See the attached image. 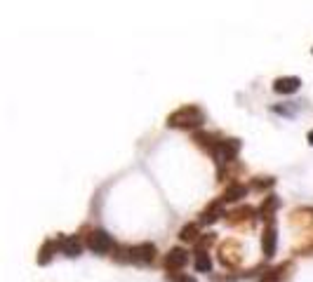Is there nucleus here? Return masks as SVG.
I'll list each match as a JSON object with an SVG mask.
<instances>
[{"mask_svg":"<svg viewBox=\"0 0 313 282\" xmlns=\"http://www.w3.org/2000/svg\"><path fill=\"white\" fill-rule=\"evenodd\" d=\"M205 123V113L198 106H184V108L174 110L172 116L167 118V125L170 127H181V129H193L200 127Z\"/></svg>","mask_w":313,"mask_h":282,"instance_id":"obj_1","label":"nucleus"},{"mask_svg":"<svg viewBox=\"0 0 313 282\" xmlns=\"http://www.w3.org/2000/svg\"><path fill=\"white\" fill-rule=\"evenodd\" d=\"M87 247L97 254H106V251L113 249V240L106 231H92V233L87 235Z\"/></svg>","mask_w":313,"mask_h":282,"instance_id":"obj_2","label":"nucleus"},{"mask_svg":"<svg viewBox=\"0 0 313 282\" xmlns=\"http://www.w3.org/2000/svg\"><path fill=\"white\" fill-rule=\"evenodd\" d=\"M217 160L219 162H233L236 155L240 153V141L238 139H226V141H219L217 146Z\"/></svg>","mask_w":313,"mask_h":282,"instance_id":"obj_3","label":"nucleus"},{"mask_svg":"<svg viewBox=\"0 0 313 282\" xmlns=\"http://www.w3.org/2000/svg\"><path fill=\"white\" fill-rule=\"evenodd\" d=\"M155 257V247L151 242H141V245L129 247V261H137V264H151Z\"/></svg>","mask_w":313,"mask_h":282,"instance_id":"obj_4","label":"nucleus"},{"mask_svg":"<svg viewBox=\"0 0 313 282\" xmlns=\"http://www.w3.org/2000/svg\"><path fill=\"white\" fill-rule=\"evenodd\" d=\"M219 259H221V264H224V266H238L240 264V247H238V242L228 240L226 245H221Z\"/></svg>","mask_w":313,"mask_h":282,"instance_id":"obj_5","label":"nucleus"},{"mask_svg":"<svg viewBox=\"0 0 313 282\" xmlns=\"http://www.w3.org/2000/svg\"><path fill=\"white\" fill-rule=\"evenodd\" d=\"M186 261H189V254H186L181 247H174V249L167 251V257H165V266L167 270H179V268H184Z\"/></svg>","mask_w":313,"mask_h":282,"instance_id":"obj_6","label":"nucleus"},{"mask_svg":"<svg viewBox=\"0 0 313 282\" xmlns=\"http://www.w3.org/2000/svg\"><path fill=\"white\" fill-rule=\"evenodd\" d=\"M276 242H278L276 226L271 223V226L264 231V235H262V249H264V257L266 259H271L273 254H276Z\"/></svg>","mask_w":313,"mask_h":282,"instance_id":"obj_7","label":"nucleus"},{"mask_svg":"<svg viewBox=\"0 0 313 282\" xmlns=\"http://www.w3.org/2000/svg\"><path fill=\"white\" fill-rule=\"evenodd\" d=\"M301 85V80L295 78V75H290V78H278L276 82H273V90H276L278 94H292L297 92Z\"/></svg>","mask_w":313,"mask_h":282,"instance_id":"obj_8","label":"nucleus"},{"mask_svg":"<svg viewBox=\"0 0 313 282\" xmlns=\"http://www.w3.org/2000/svg\"><path fill=\"white\" fill-rule=\"evenodd\" d=\"M219 216H224V200H215L210 207H205L200 214V223H215Z\"/></svg>","mask_w":313,"mask_h":282,"instance_id":"obj_9","label":"nucleus"},{"mask_svg":"<svg viewBox=\"0 0 313 282\" xmlns=\"http://www.w3.org/2000/svg\"><path fill=\"white\" fill-rule=\"evenodd\" d=\"M247 195V188L243 184H231L226 186V190H224V195H221V200L224 203H236V200H240V198Z\"/></svg>","mask_w":313,"mask_h":282,"instance_id":"obj_10","label":"nucleus"},{"mask_svg":"<svg viewBox=\"0 0 313 282\" xmlns=\"http://www.w3.org/2000/svg\"><path fill=\"white\" fill-rule=\"evenodd\" d=\"M278 198L276 195H269V198H264V203H262V207H259V216L264 221H271L273 219V212L278 209Z\"/></svg>","mask_w":313,"mask_h":282,"instance_id":"obj_11","label":"nucleus"},{"mask_svg":"<svg viewBox=\"0 0 313 282\" xmlns=\"http://www.w3.org/2000/svg\"><path fill=\"white\" fill-rule=\"evenodd\" d=\"M59 247H62V251L66 254V257H78L80 249H83L78 238H62L59 240Z\"/></svg>","mask_w":313,"mask_h":282,"instance_id":"obj_12","label":"nucleus"},{"mask_svg":"<svg viewBox=\"0 0 313 282\" xmlns=\"http://www.w3.org/2000/svg\"><path fill=\"white\" fill-rule=\"evenodd\" d=\"M57 251V242L55 240H47L43 245V249H40V254H38V264L40 266H45V264H49V259H52V254Z\"/></svg>","mask_w":313,"mask_h":282,"instance_id":"obj_13","label":"nucleus"},{"mask_svg":"<svg viewBox=\"0 0 313 282\" xmlns=\"http://www.w3.org/2000/svg\"><path fill=\"white\" fill-rule=\"evenodd\" d=\"M252 214H254V209L252 207H240V209H236L233 214H228L231 216L228 221L236 226V223H243V221H252Z\"/></svg>","mask_w":313,"mask_h":282,"instance_id":"obj_14","label":"nucleus"},{"mask_svg":"<svg viewBox=\"0 0 313 282\" xmlns=\"http://www.w3.org/2000/svg\"><path fill=\"white\" fill-rule=\"evenodd\" d=\"M193 141H196L200 148H207V151H217V146H219V144H215V136L205 134V132H198V134L193 136Z\"/></svg>","mask_w":313,"mask_h":282,"instance_id":"obj_15","label":"nucleus"},{"mask_svg":"<svg viewBox=\"0 0 313 282\" xmlns=\"http://www.w3.org/2000/svg\"><path fill=\"white\" fill-rule=\"evenodd\" d=\"M210 268H212V259H210L205 251H198V257H196V270H198V273H210Z\"/></svg>","mask_w":313,"mask_h":282,"instance_id":"obj_16","label":"nucleus"},{"mask_svg":"<svg viewBox=\"0 0 313 282\" xmlns=\"http://www.w3.org/2000/svg\"><path fill=\"white\" fill-rule=\"evenodd\" d=\"M179 238L184 240V242H198V226H196V223L184 226V228H181V233H179Z\"/></svg>","mask_w":313,"mask_h":282,"instance_id":"obj_17","label":"nucleus"},{"mask_svg":"<svg viewBox=\"0 0 313 282\" xmlns=\"http://www.w3.org/2000/svg\"><path fill=\"white\" fill-rule=\"evenodd\" d=\"M280 273H282V266L280 268H276V270H266L264 277H262L259 282H280Z\"/></svg>","mask_w":313,"mask_h":282,"instance_id":"obj_18","label":"nucleus"},{"mask_svg":"<svg viewBox=\"0 0 313 282\" xmlns=\"http://www.w3.org/2000/svg\"><path fill=\"white\" fill-rule=\"evenodd\" d=\"M212 242H215V235H205V238H200V240H198V242H196V247H198V251H205V247H210V245H212Z\"/></svg>","mask_w":313,"mask_h":282,"instance_id":"obj_19","label":"nucleus"},{"mask_svg":"<svg viewBox=\"0 0 313 282\" xmlns=\"http://www.w3.org/2000/svg\"><path fill=\"white\" fill-rule=\"evenodd\" d=\"M269 186H273V179L269 177H257V181H254V188H269Z\"/></svg>","mask_w":313,"mask_h":282,"instance_id":"obj_20","label":"nucleus"},{"mask_svg":"<svg viewBox=\"0 0 313 282\" xmlns=\"http://www.w3.org/2000/svg\"><path fill=\"white\" fill-rule=\"evenodd\" d=\"M174 282H196V280H193V277H177V280H174Z\"/></svg>","mask_w":313,"mask_h":282,"instance_id":"obj_21","label":"nucleus"},{"mask_svg":"<svg viewBox=\"0 0 313 282\" xmlns=\"http://www.w3.org/2000/svg\"><path fill=\"white\" fill-rule=\"evenodd\" d=\"M308 144H311V146H313V129H311V132H308Z\"/></svg>","mask_w":313,"mask_h":282,"instance_id":"obj_22","label":"nucleus"}]
</instances>
